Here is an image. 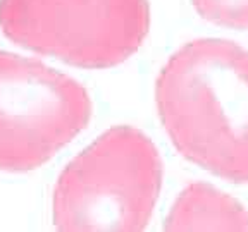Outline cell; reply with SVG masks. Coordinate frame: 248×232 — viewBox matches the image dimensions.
<instances>
[{
    "mask_svg": "<svg viewBox=\"0 0 248 232\" xmlns=\"http://www.w3.org/2000/svg\"><path fill=\"white\" fill-rule=\"evenodd\" d=\"M160 186L155 145L138 129L117 126L64 169L54 193V222L61 231H141Z\"/></svg>",
    "mask_w": 248,
    "mask_h": 232,
    "instance_id": "2",
    "label": "cell"
},
{
    "mask_svg": "<svg viewBox=\"0 0 248 232\" xmlns=\"http://www.w3.org/2000/svg\"><path fill=\"white\" fill-rule=\"evenodd\" d=\"M167 231H248V213L236 200L203 182L179 194L166 220Z\"/></svg>",
    "mask_w": 248,
    "mask_h": 232,
    "instance_id": "5",
    "label": "cell"
},
{
    "mask_svg": "<svg viewBox=\"0 0 248 232\" xmlns=\"http://www.w3.org/2000/svg\"><path fill=\"white\" fill-rule=\"evenodd\" d=\"M0 28L31 52L105 69L141 46L150 7L148 0H0Z\"/></svg>",
    "mask_w": 248,
    "mask_h": 232,
    "instance_id": "3",
    "label": "cell"
},
{
    "mask_svg": "<svg viewBox=\"0 0 248 232\" xmlns=\"http://www.w3.org/2000/svg\"><path fill=\"white\" fill-rule=\"evenodd\" d=\"M90 116L92 100L73 77L0 50V170L43 165L86 128Z\"/></svg>",
    "mask_w": 248,
    "mask_h": 232,
    "instance_id": "4",
    "label": "cell"
},
{
    "mask_svg": "<svg viewBox=\"0 0 248 232\" xmlns=\"http://www.w3.org/2000/svg\"><path fill=\"white\" fill-rule=\"evenodd\" d=\"M198 14L217 26L247 29L248 0H191Z\"/></svg>",
    "mask_w": 248,
    "mask_h": 232,
    "instance_id": "6",
    "label": "cell"
},
{
    "mask_svg": "<svg viewBox=\"0 0 248 232\" xmlns=\"http://www.w3.org/2000/svg\"><path fill=\"white\" fill-rule=\"evenodd\" d=\"M155 98L185 159L229 182L248 181V50L217 38L188 43L164 66Z\"/></svg>",
    "mask_w": 248,
    "mask_h": 232,
    "instance_id": "1",
    "label": "cell"
}]
</instances>
